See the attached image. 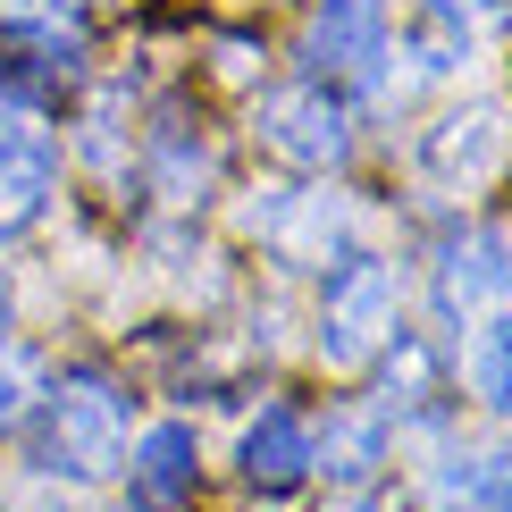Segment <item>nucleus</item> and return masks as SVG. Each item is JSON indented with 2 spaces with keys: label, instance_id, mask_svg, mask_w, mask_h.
I'll return each instance as SVG.
<instances>
[{
  "label": "nucleus",
  "instance_id": "1",
  "mask_svg": "<svg viewBox=\"0 0 512 512\" xmlns=\"http://www.w3.org/2000/svg\"><path fill=\"white\" fill-rule=\"evenodd\" d=\"M34 462L51 479H110L126 462V387L110 370H68L59 395H42V437H34Z\"/></svg>",
  "mask_w": 512,
  "mask_h": 512
},
{
  "label": "nucleus",
  "instance_id": "2",
  "mask_svg": "<svg viewBox=\"0 0 512 512\" xmlns=\"http://www.w3.org/2000/svg\"><path fill=\"white\" fill-rule=\"evenodd\" d=\"M395 328V261L353 252L345 269H328L319 286V361L328 370H361Z\"/></svg>",
  "mask_w": 512,
  "mask_h": 512
},
{
  "label": "nucleus",
  "instance_id": "3",
  "mask_svg": "<svg viewBox=\"0 0 512 512\" xmlns=\"http://www.w3.org/2000/svg\"><path fill=\"white\" fill-rule=\"evenodd\" d=\"M261 135H269V152H286L294 168H336L353 152L345 101H336L328 84H277V93H261Z\"/></svg>",
  "mask_w": 512,
  "mask_h": 512
},
{
  "label": "nucleus",
  "instance_id": "4",
  "mask_svg": "<svg viewBox=\"0 0 512 512\" xmlns=\"http://www.w3.org/2000/svg\"><path fill=\"white\" fill-rule=\"evenodd\" d=\"M437 319L462 336V319L487 311V303H512V244L496 236V227H462V236H445L437 252Z\"/></svg>",
  "mask_w": 512,
  "mask_h": 512
},
{
  "label": "nucleus",
  "instance_id": "5",
  "mask_svg": "<svg viewBox=\"0 0 512 512\" xmlns=\"http://www.w3.org/2000/svg\"><path fill=\"white\" fill-rule=\"evenodd\" d=\"M378 59H387V9H378V0H319V9H311V26H303L311 84L370 76Z\"/></svg>",
  "mask_w": 512,
  "mask_h": 512
},
{
  "label": "nucleus",
  "instance_id": "6",
  "mask_svg": "<svg viewBox=\"0 0 512 512\" xmlns=\"http://www.w3.org/2000/svg\"><path fill=\"white\" fill-rule=\"evenodd\" d=\"M504 152H512V126H504V110H496V101L445 110V118L429 126V143H420V160H429L445 185H487V177L504 168Z\"/></svg>",
  "mask_w": 512,
  "mask_h": 512
},
{
  "label": "nucleus",
  "instance_id": "7",
  "mask_svg": "<svg viewBox=\"0 0 512 512\" xmlns=\"http://www.w3.org/2000/svg\"><path fill=\"white\" fill-rule=\"evenodd\" d=\"M194 471H202L194 429H185V420H160V429H143L135 462H126V487H135L143 512H177L185 496H194Z\"/></svg>",
  "mask_w": 512,
  "mask_h": 512
},
{
  "label": "nucleus",
  "instance_id": "8",
  "mask_svg": "<svg viewBox=\"0 0 512 512\" xmlns=\"http://www.w3.org/2000/svg\"><path fill=\"white\" fill-rule=\"evenodd\" d=\"M59 194V152L42 135H9L0 143V244L42 227V210Z\"/></svg>",
  "mask_w": 512,
  "mask_h": 512
},
{
  "label": "nucleus",
  "instance_id": "9",
  "mask_svg": "<svg viewBox=\"0 0 512 512\" xmlns=\"http://www.w3.org/2000/svg\"><path fill=\"white\" fill-rule=\"evenodd\" d=\"M244 479L269 487V496H286V487L311 479V429L286 412V403H269V412L244 429Z\"/></svg>",
  "mask_w": 512,
  "mask_h": 512
},
{
  "label": "nucleus",
  "instance_id": "10",
  "mask_svg": "<svg viewBox=\"0 0 512 512\" xmlns=\"http://www.w3.org/2000/svg\"><path fill=\"white\" fill-rule=\"evenodd\" d=\"M462 378L496 420L512 412V303H487L462 319Z\"/></svg>",
  "mask_w": 512,
  "mask_h": 512
},
{
  "label": "nucleus",
  "instance_id": "11",
  "mask_svg": "<svg viewBox=\"0 0 512 512\" xmlns=\"http://www.w3.org/2000/svg\"><path fill=\"white\" fill-rule=\"evenodd\" d=\"M378 462H387V412H336L328 437H311V471H328L345 487H361Z\"/></svg>",
  "mask_w": 512,
  "mask_h": 512
},
{
  "label": "nucleus",
  "instance_id": "12",
  "mask_svg": "<svg viewBox=\"0 0 512 512\" xmlns=\"http://www.w3.org/2000/svg\"><path fill=\"white\" fill-rule=\"evenodd\" d=\"M378 353H387V395H378V412H395V420L429 412V403H437V353H429V336L395 319Z\"/></svg>",
  "mask_w": 512,
  "mask_h": 512
},
{
  "label": "nucleus",
  "instance_id": "13",
  "mask_svg": "<svg viewBox=\"0 0 512 512\" xmlns=\"http://www.w3.org/2000/svg\"><path fill=\"white\" fill-rule=\"evenodd\" d=\"M34 403H42V370H34V361H17V353H0V437L26 429Z\"/></svg>",
  "mask_w": 512,
  "mask_h": 512
},
{
  "label": "nucleus",
  "instance_id": "14",
  "mask_svg": "<svg viewBox=\"0 0 512 512\" xmlns=\"http://www.w3.org/2000/svg\"><path fill=\"white\" fill-rule=\"evenodd\" d=\"M0 9H9V17H68L76 0H0Z\"/></svg>",
  "mask_w": 512,
  "mask_h": 512
},
{
  "label": "nucleus",
  "instance_id": "15",
  "mask_svg": "<svg viewBox=\"0 0 512 512\" xmlns=\"http://www.w3.org/2000/svg\"><path fill=\"white\" fill-rule=\"evenodd\" d=\"M17 135V110H9V101H0V143H9Z\"/></svg>",
  "mask_w": 512,
  "mask_h": 512
},
{
  "label": "nucleus",
  "instance_id": "16",
  "mask_svg": "<svg viewBox=\"0 0 512 512\" xmlns=\"http://www.w3.org/2000/svg\"><path fill=\"white\" fill-rule=\"evenodd\" d=\"M0 336H9V277H0Z\"/></svg>",
  "mask_w": 512,
  "mask_h": 512
},
{
  "label": "nucleus",
  "instance_id": "17",
  "mask_svg": "<svg viewBox=\"0 0 512 512\" xmlns=\"http://www.w3.org/2000/svg\"><path fill=\"white\" fill-rule=\"evenodd\" d=\"M345 512H361V504H345Z\"/></svg>",
  "mask_w": 512,
  "mask_h": 512
}]
</instances>
